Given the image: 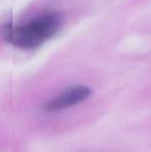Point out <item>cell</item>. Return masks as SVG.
I'll list each match as a JSON object with an SVG mask.
<instances>
[{
	"instance_id": "obj_1",
	"label": "cell",
	"mask_w": 151,
	"mask_h": 152,
	"mask_svg": "<svg viewBox=\"0 0 151 152\" xmlns=\"http://www.w3.org/2000/svg\"><path fill=\"white\" fill-rule=\"evenodd\" d=\"M63 20L58 14H48L20 26H6L4 38L17 48L30 50L42 45L54 36L62 26Z\"/></svg>"
},
{
	"instance_id": "obj_2",
	"label": "cell",
	"mask_w": 151,
	"mask_h": 152,
	"mask_svg": "<svg viewBox=\"0 0 151 152\" xmlns=\"http://www.w3.org/2000/svg\"><path fill=\"white\" fill-rule=\"evenodd\" d=\"M91 93H92L91 89L87 86L78 85V86L69 87L55 98L47 102L44 107V111L47 113H54L71 108L88 99Z\"/></svg>"
}]
</instances>
